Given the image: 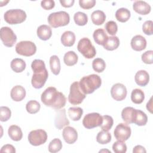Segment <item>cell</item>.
I'll return each mask as SVG.
<instances>
[{
  "label": "cell",
  "mask_w": 153,
  "mask_h": 153,
  "mask_svg": "<svg viewBox=\"0 0 153 153\" xmlns=\"http://www.w3.org/2000/svg\"><path fill=\"white\" fill-rule=\"evenodd\" d=\"M75 1L74 0H60V3L61 4V5L66 8H68V7H72L74 4Z\"/></svg>",
  "instance_id": "obj_48"
},
{
  "label": "cell",
  "mask_w": 153,
  "mask_h": 153,
  "mask_svg": "<svg viewBox=\"0 0 153 153\" xmlns=\"http://www.w3.org/2000/svg\"><path fill=\"white\" fill-rule=\"evenodd\" d=\"M105 27L107 32L111 35H115L118 30V26L117 23L112 20L108 22L105 24Z\"/></svg>",
  "instance_id": "obj_42"
},
{
  "label": "cell",
  "mask_w": 153,
  "mask_h": 153,
  "mask_svg": "<svg viewBox=\"0 0 153 153\" xmlns=\"http://www.w3.org/2000/svg\"><path fill=\"white\" fill-rule=\"evenodd\" d=\"M41 5L44 9L49 10L54 8L55 5V2L53 0H44L41 1Z\"/></svg>",
  "instance_id": "obj_46"
},
{
  "label": "cell",
  "mask_w": 153,
  "mask_h": 153,
  "mask_svg": "<svg viewBox=\"0 0 153 153\" xmlns=\"http://www.w3.org/2000/svg\"><path fill=\"white\" fill-rule=\"evenodd\" d=\"M145 99V94L143 91L139 88L134 89L131 91V100L136 104H140Z\"/></svg>",
  "instance_id": "obj_32"
},
{
  "label": "cell",
  "mask_w": 153,
  "mask_h": 153,
  "mask_svg": "<svg viewBox=\"0 0 153 153\" xmlns=\"http://www.w3.org/2000/svg\"><path fill=\"white\" fill-rule=\"evenodd\" d=\"M133 8L136 13L141 15L148 14L151 10L149 4L143 1H136L133 4Z\"/></svg>",
  "instance_id": "obj_17"
},
{
  "label": "cell",
  "mask_w": 153,
  "mask_h": 153,
  "mask_svg": "<svg viewBox=\"0 0 153 153\" xmlns=\"http://www.w3.org/2000/svg\"><path fill=\"white\" fill-rule=\"evenodd\" d=\"M86 94L80 88L79 82H74L70 87V93L68 96V100L72 105H79L81 103L85 98Z\"/></svg>",
  "instance_id": "obj_7"
},
{
  "label": "cell",
  "mask_w": 153,
  "mask_h": 153,
  "mask_svg": "<svg viewBox=\"0 0 153 153\" xmlns=\"http://www.w3.org/2000/svg\"><path fill=\"white\" fill-rule=\"evenodd\" d=\"M50 66L52 73L56 75L60 71V62L59 58L56 55H53L50 58Z\"/></svg>",
  "instance_id": "obj_29"
},
{
  "label": "cell",
  "mask_w": 153,
  "mask_h": 153,
  "mask_svg": "<svg viewBox=\"0 0 153 153\" xmlns=\"http://www.w3.org/2000/svg\"><path fill=\"white\" fill-rule=\"evenodd\" d=\"M93 36L96 43L103 46L108 38L105 31L102 28H99L95 30L94 31Z\"/></svg>",
  "instance_id": "obj_22"
},
{
  "label": "cell",
  "mask_w": 153,
  "mask_h": 153,
  "mask_svg": "<svg viewBox=\"0 0 153 153\" xmlns=\"http://www.w3.org/2000/svg\"><path fill=\"white\" fill-rule=\"evenodd\" d=\"M62 148V143L61 140L58 138H55L50 142L48 145V151L50 152L55 153L60 151Z\"/></svg>",
  "instance_id": "obj_39"
},
{
  "label": "cell",
  "mask_w": 153,
  "mask_h": 153,
  "mask_svg": "<svg viewBox=\"0 0 153 153\" xmlns=\"http://www.w3.org/2000/svg\"><path fill=\"white\" fill-rule=\"evenodd\" d=\"M83 110L79 107H71L68 109V115L73 121H78L82 117Z\"/></svg>",
  "instance_id": "obj_33"
},
{
  "label": "cell",
  "mask_w": 153,
  "mask_h": 153,
  "mask_svg": "<svg viewBox=\"0 0 153 153\" xmlns=\"http://www.w3.org/2000/svg\"><path fill=\"white\" fill-rule=\"evenodd\" d=\"M5 21L10 25H17L23 22L26 19V14L21 9H11L7 11L4 15Z\"/></svg>",
  "instance_id": "obj_5"
},
{
  "label": "cell",
  "mask_w": 153,
  "mask_h": 153,
  "mask_svg": "<svg viewBox=\"0 0 153 153\" xmlns=\"http://www.w3.org/2000/svg\"><path fill=\"white\" fill-rule=\"evenodd\" d=\"M120 45V39L117 36H112L108 37L105 44L103 45L105 49L112 51L117 49Z\"/></svg>",
  "instance_id": "obj_27"
},
{
  "label": "cell",
  "mask_w": 153,
  "mask_h": 153,
  "mask_svg": "<svg viewBox=\"0 0 153 153\" xmlns=\"http://www.w3.org/2000/svg\"><path fill=\"white\" fill-rule=\"evenodd\" d=\"M11 112L9 108L7 106H1L0 108V120L2 122L8 121L11 117Z\"/></svg>",
  "instance_id": "obj_41"
},
{
  "label": "cell",
  "mask_w": 153,
  "mask_h": 153,
  "mask_svg": "<svg viewBox=\"0 0 153 153\" xmlns=\"http://www.w3.org/2000/svg\"><path fill=\"white\" fill-rule=\"evenodd\" d=\"M130 11L126 8H120L115 13L117 20L122 23L128 21L130 17Z\"/></svg>",
  "instance_id": "obj_28"
},
{
  "label": "cell",
  "mask_w": 153,
  "mask_h": 153,
  "mask_svg": "<svg viewBox=\"0 0 153 153\" xmlns=\"http://www.w3.org/2000/svg\"><path fill=\"white\" fill-rule=\"evenodd\" d=\"M36 33L37 36L40 39L46 41L50 39L51 36L52 30L49 26L46 25H42L38 27Z\"/></svg>",
  "instance_id": "obj_21"
},
{
  "label": "cell",
  "mask_w": 153,
  "mask_h": 153,
  "mask_svg": "<svg viewBox=\"0 0 153 153\" xmlns=\"http://www.w3.org/2000/svg\"><path fill=\"white\" fill-rule=\"evenodd\" d=\"M133 153H138V152H142V153H145L146 152V151L145 148L141 146V145H136L134 147L133 149Z\"/></svg>",
  "instance_id": "obj_49"
},
{
  "label": "cell",
  "mask_w": 153,
  "mask_h": 153,
  "mask_svg": "<svg viewBox=\"0 0 153 153\" xmlns=\"http://www.w3.org/2000/svg\"><path fill=\"white\" fill-rule=\"evenodd\" d=\"M79 6L85 10H88L93 8L96 4L95 0H79Z\"/></svg>",
  "instance_id": "obj_44"
},
{
  "label": "cell",
  "mask_w": 153,
  "mask_h": 153,
  "mask_svg": "<svg viewBox=\"0 0 153 153\" xmlns=\"http://www.w3.org/2000/svg\"><path fill=\"white\" fill-rule=\"evenodd\" d=\"M146 109L149 110L151 113H152V97L150 99L149 102H148L146 104Z\"/></svg>",
  "instance_id": "obj_50"
},
{
  "label": "cell",
  "mask_w": 153,
  "mask_h": 153,
  "mask_svg": "<svg viewBox=\"0 0 153 153\" xmlns=\"http://www.w3.org/2000/svg\"><path fill=\"white\" fill-rule=\"evenodd\" d=\"M92 22L96 25H102L106 19V15L103 11L101 10H96L93 11L91 15Z\"/></svg>",
  "instance_id": "obj_26"
},
{
  "label": "cell",
  "mask_w": 153,
  "mask_h": 153,
  "mask_svg": "<svg viewBox=\"0 0 153 153\" xmlns=\"http://www.w3.org/2000/svg\"><path fill=\"white\" fill-rule=\"evenodd\" d=\"M78 50L87 59H91L96 56V50L88 38H81L77 45Z\"/></svg>",
  "instance_id": "obj_6"
},
{
  "label": "cell",
  "mask_w": 153,
  "mask_h": 153,
  "mask_svg": "<svg viewBox=\"0 0 153 153\" xmlns=\"http://www.w3.org/2000/svg\"><path fill=\"white\" fill-rule=\"evenodd\" d=\"M111 94L114 100L121 101L124 100L127 96V88L123 84H115L111 89Z\"/></svg>",
  "instance_id": "obj_13"
},
{
  "label": "cell",
  "mask_w": 153,
  "mask_h": 153,
  "mask_svg": "<svg viewBox=\"0 0 153 153\" xmlns=\"http://www.w3.org/2000/svg\"><path fill=\"white\" fill-rule=\"evenodd\" d=\"M103 121L102 124L100 126L101 129L104 131H108L112 127L114 124V120L112 117L109 115H103L102 116Z\"/></svg>",
  "instance_id": "obj_37"
},
{
  "label": "cell",
  "mask_w": 153,
  "mask_h": 153,
  "mask_svg": "<svg viewBox=\"0 0 153 153\" xmlns=\"http://www.w3.org/2000/svg\"><path fill=\"white\" fill-rule=\"evenodd\" d=\"M103 121L102 116L99 113H89L85 115L82 120L84 127L87 129H91L94 127L100 126Z\"/></svg>",
  "instance_id": "obj_10"
},
{
  "label": "cell",
  "mask_w": 153,
  "mask_h": 153,
  "mask_svg": "<svg viewBox=\"0 0 153 153\" xmlns=\"http://www.w3.org/2000/svg\"><path fill=\"white\" fill-rule=\"evenodd\" d=\"M134 108L133 107H126L121 112V117L123 121L127 124L133 123V117Z\"/></svg>",
  "instance_id": "obj_31"
},
{
  "label": "cell",
  "mask_w": 153,
  "mask_h": 153,
  "mask_svg": "<svg viewBox=\"0 0 153 153\" xmlns=\"http://www.w3.org/2000/svg\"><path fill=\"white\" fill-rule=\"evenodd\" d=\"M79 87L85 94L93 93L102 84L100 77L96 74H91L82 77L79 81Z\"/></svg>",
  "instance_id": "obj_3"
},
{
  "label": "cell",
  "mask_w": 153,
  "mask_h": 153,
  "mask_svg": "<svg viewBox=\"0 0 153 153\" xmlns=\"http://www.w3.org/2000/svg\"><path fill=\"white\" fill-rule=\"evenodd\" d=\"M41 105L39 103L35 100H31L29 101L26 105L27 112L31 114L37 113L39 111Z\"/></svg>",
  "instance_id": "obj_36"
},
{
  "label": "cell",
  "mask_w": 153,
  "mask_h": 153,
  "mask_svg": "<svg viewBox=\"0 0 153 153\" xmlns=\"http://www.w3.org/2000/svg\"><path fill=\"white\" fill-rule=\"evenodd\" d=\"M41 99L47 106L58 110L63 108L66 105V99L65 95L54 87L47 88L42 93Z\"/></svg>",
  "instance_id": "obj_1"
},
{
  "label": "cell",
  "mask_w": 153,
  "mask_h": 153,
  "mask_svg": "<svg viewBox=\"0 0 153 153\" xmlns=\"http://www.w3.org/2000/svg\"><path fill=\"white\" fill-rule=\"evenodd\" d=\"M1 152H8V153H15L16 149L14 146L10 144H7L4 145L0 151Z\"/></svg>",
  "instance_id": "obj_47"
},
{
  "label": "cell",
  "mask_w": 153,
  "mask_h": 153,
  "mask_svg": "<svg viewBox=\"0 0 153 153\" xmlns=\"http://www.w3.org/2000/svg\"><path fill=\"white\" fill-rule=\"evenodd\" d=\"M92 67L94 71L100 73L105 70L106 63L102 59L96 58L92 62Z\"/></svg>",
  "instance_id": "obj_38"
},
{
  "label": "cell",
  "mask_w": 153,
  "mask_h": 153,
  "mask_svg": "<svg viewBox=\"0 0 153 153\" xmlns=\"http://www.w3.org/2000/svg\"><path fill=\"white\" fill-rule=\"evenodd\" d=\"M33 71L31 83L35 88H41L45 84L48 76L45 63L40 59L34 60L31 64Z\"/></svg>",
  "instance_id": "obj_2"
},
{
  "label": "cell",
  "mask_w": 153,
  "mask_h": 153,
  "mask_svg": "<svg viewBox=\"0 0 153 153\" xmlns=\"http://www.w3.org/2000/svg\"><path fill=\"white\" fill-rule=\"evenodd\" d=\"M75 23L78 26H84L88 22V17L84 13L78 11L74 16Z\"/></svg>",
  "instance_id": "obj_35"
},
{
  "label": "cell",
  "mask_w": 153,
  "mask_h": 153,
  "mask_svg": "<svg viewBox=\"0 0 153 153\" xmlns=\"http://www.w3.org/2000/svg\"><path fill=\"white\" fill-rule=\"evenodd\" d=\"M131 48L137 51L144 50L146 47V39L140 35H137L133 36L131 40Z\"/></svg>",
  "instance_id": "obj_16"
},
{
  "label": "cell",
  "mask_w": 153,
  "mask_h": 153,
  "mask_svg": "<svg viewBox=\"0 0 153 153\" xmlns=\"http://www.w3.org/2000/svg\"><path fill=\"white\" fill-rule=\"evenodd\" d=\"M131 128L127 124L120 123L118 124L114 131V134L116 139L126 141L131 136Z\"/></svg>",
  "instance_id": "obj_12"
},
{
  "label": "cell",
  "mask_w": 153,
  "mask_h": 153,
  "mask_svg": "<svg viewBox=\"0 0 153 153\" xmlns=\"http://www.w3.org/2000/svg\"><path fill=\"white\" fill-rule=\"evenodd\" d=\"M11 68L13 71L17 73L22 72L26 68L25 62L20 58H15L12 60L10 64Z\"/></svg>",
  "instance_id": "obj_25"
},
{
  "label": "cell",
  "mask_w": 153,
  "mask_h": 153,
  "mask_svg": "<svg viewBox=\"0 0 153 153\" xmlns=\"http://www.w3.org/2000/svg\"><path fill=\"white\" fill-rule=\"evenodd\" d=\"M111 140V134L107 131H99L96 136V141L100 144H106Z\"/></svg>",
  "instance_id": "obj_34"
},
{
  "label": "cell",
  "mask_w": 153,
  "mask_h": 153,
  "mask_svg": "<svg viewBox=\"0 0 153 153\" xmlns=\"http://www.w3.org/2000/svg\"><path fill=\"white\" fill-rule=\"evenodd\" d=\"M70 17L69 14L63 11L51 13L48 17V22L50 25L54 28L65 26L69 24Z\"/></svg>",
  "instance_id": "obj_4"
},
{
  "label": "cell",
  "mask_w": 153,
  "mask_h": 153,
  "mask_svg": "<svg viewBox=\"0 0 153 153\" xmlns=\"http://www.w3.org/2000/svg\"><path fill=\"white\" fill-rule=\"evenodd\" d=\"M112 149L115 153H124L127 151V146L124 141L118 140L114 143Z\"/></svg>",
  "instance_id": "obj_40"
},
{
  "label": "cell",
  "mask_w": 153,
  "mask_h": 153,
  "mask_svg": "<svg viewBox=\"0 0 153 153\" xmlns=\"http://www.w3.org/2000/svg\"><path fill=\"white\" fill-rule=\"evenodd\" d=\"M153 22L152 20L146 21L142 25V30L143 33L147 35H152L153 33L152 29Z\"/></svg>",
  "instance_id": "obj_43"
},
{
  "label": "cell",
  "mask_w": 153,
  "mask_h": 153,
  "mask_svg": "<svg viewBox=\"0 0 153 153\" xmlns=\"http://www.w3.org/2000/svg\"><path fill=\"white\" fill-rule=\"evenodd\" d=\"M78 56L73 51H69L66 53L63 57L64 63L69 66L75 65L78 62Z\"/></svg>",
  "instance_id": "obj_30"
},
{
  "label": "cell",
  "mask_w": 153,
  "mask_h": 153,
  "mask_svg": "<svg viewBox=\"0 0 153 153\" xmlns=\"http://www.w3.org/2000/svg\"><path fill=\"white\" fill-rule=\"evenodd\" d=\"M62 136L65 141L68 144L74 143L78 138V133L72 127L67 126L62 131Z\"/></svg>",
  "instance_id": "obj_14"
},
{
  "label": "cell",
  "mask_w": 153,
  "mask_h": 153,
  "mask_svg": "<svg viewBox=\"0 0 153 153\" xmlns=\"http://www.w3.org/2000/svg\"><path fill=\"white\" fill-rule=\"evenodd\" d=\"M1 39L4 45L8 47H11L17 41V36L13 30L7 26L1 27L0 30Z\"/></svg>",
  "instance_id": "obj_11"
},
{
  "label": "cell",
  "mask_w": 153,
  "mask_h": 153,
  "mask_svg": "<svg viewBox=\"0 0 153 153\" xmlns=\"http://www.w3.org/2000/svg\"><path fill=\"white\" fill-rule=\"evenodd\" d=\"M75 41V35L72 31H65L61 36V42L65 47L72 46Z\"/></svg>",
  "instance_id": "obj_23"
},
{
  "label": "cell",
  "mask_w": 153,
  "mask_h": 153,
  "mask_svg": "<svg viewBox=\"0 0 153 153\" xmlns=\"http://www.w3.org/2000/svg\"><path fill=\"white\" fill-rule=\"evenodd\" d=\"M135 82L139 86L146 85L149 81V74L145 70H140L136 72L134 76Z\"/></svg>",
  "instance_id": "obj_20"
},
{
  "label": "cell",
  "mask_w": 153,
  "mask_h": 153,
  "mask_svg": "<svg viewBox=\"0 0 153 153\" xmlns=\"http://www.w3.org/2000/svg\"><path fill=\"white\" fill-rule=\"evenodd\" d=\"M10 96L13 100L20 102L25 97L26 90L22 85H16L11 89Z\"/></svg>",
  "instance_id": "obj_18"
},
{
  "label": "cell",
  "mask_w": 153,
  "mask_h": 153,
  "mask_svg": "<svg viewBox=\"0 0 153 153\" xmlns=\"http://www.w3.org/2000/svg\"><path fill=\"white\" fill-rule=\"evenodd\" d=\"M47 139V132L42 129L31 131L28 134V140L33 146H39L44 144Z\"/></svg>",
  "instance_id": "obj_9"
},
{
  "label": "cell",
  "mask_w": 153,
  "mask_h": 153,
  "mask_svg": "<svg viewBox=\"0 0 153 153\" xmlns=\"http://www.w3.org/2000/svg\"><path fill=\"white\" fill-rule=\"evenodd\" d=\"M8 134L10 137L14 141H19L23 137L22 131L18 126L12 125L8 130Z\"/></svg>",
  "instance_id": "obj_24"
},
{
  "label": "cell",
  "mask_w": 153,
  "mask_h": 153,
  "mask_svg": "<svg viewBox=\"0 0 153 153\" xmlns=\"http://www.w3.org/2000/svg\"><path fill=\"white\" fill-rule=\"evenodd\" d=\"M54 124L56 127L59 130L62 128L64 126L69 124V121L66 118V111L65 109H58L57 113L55 117Z\"/></svg>",
  "instance_id": "obj_15"
},
{
  "label": "cell",
  "mask_w": 153,
  "mask_h": 153,
  "mask_svg": "<svg viewBox=\"0 0 153 153\" xmlns=\"http://www.w3.org/2000/svg\"><path fill=\"white\" fill-rule=\"evenodd\" d=\"M147 121L148 117L145 112L141 110L134 109L133 117V123L139 126H143L146 124Z\"/></svg>",
  "instance_id": "obj_19"
},
{
  "label": "cell",
  "mask_w": 153,
  "mask_h": 153,
  "mask_svg": "<svg viewBox=\"0 0 153 153\" xmlns=\"http://www.w3.org/2000/svg\"><path fill=\"white\" fill-rule=\"evenodd\" d=\"M36 51L35 44L30 41H22L18 42L16 45V51L17 54L24 56H31Z\"/></svg>",
  "instance_id": "obj_8"
},
{
  "label": "cell",
  "mask_w": 153,
  "mask_h": 153,
  "mask_svg": "<svg viewBox=\"0 0 153 153\" xmlns=\"http://www.w3.org/2000/svg\"><path fill=\"white\" fill-rule=\"evenodd\" d=\"M152 50H148L145 52L142 55V60L146 64H152Z\"/></svg>",
  "instance_id": "obj_45"
}]
</instances>
